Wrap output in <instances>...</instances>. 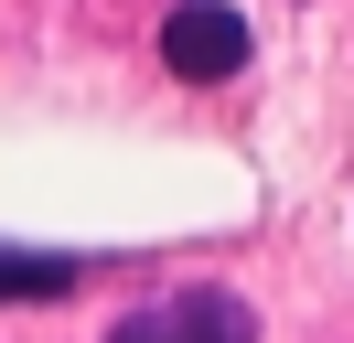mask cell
<instances>
[{
    "instance_id": "2",
    "label": "cell",
    "mask_w": 354,
    "mask_h": 343,
    "mask_svg": "<svg viewBox=\"0 0 354 343\" xmlns=\"http://www.w3.org/2000/svg\"><path fill=\"white\" fill-rule=\"evenodd\" d=\"M108 343H258V311L236 290H172V300H140L129 322H108Z\"/></svg>"
},
{
    "instance_id": "1",
    "label": "cell",
    "mask_w": 354,
    "mask_h": 343,
    "mask_svg": "<svg viewBox=\"0 0 354 343\" xmlns=\"http://www.w3.org/2000/svg\"><path fill=\"white\" fill-rule=\"evenodd\" d=\"M161 64H172L183 86H225L247 64V11L236 0H172V11H161Z\"/></svg>"
},
{
    "instance_id": "3",
    "label": "cell",
    "mask_w": 354,
    "mask_h": 343,
    "mask_svg": "<svg viewBox=\"0 0 354 343\" xmlns=\"http://www.w3.org/2000/svg\"><path fill=\"white\" fill-rule=\"evenodd\" d=\"M75 279H86V257L65 247H0V300H65Z\"/></svg>"
}]
</instances>
